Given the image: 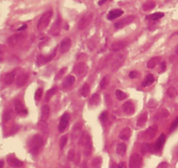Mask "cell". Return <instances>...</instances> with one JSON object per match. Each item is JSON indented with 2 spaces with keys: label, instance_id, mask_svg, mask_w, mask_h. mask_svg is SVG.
Masks as SVG:
<instances>
[{
  "label": "cell",
  "instance_id": "obj_50",
  "mask_svg": "<svg viewBox=\"0 0 178 168\" xmlns=\"http://www.w3.org/2000/svg\"><path fill=\"white\" fill-rule=\"evenodd\" d=\"M157 168H169V164L168 163H166V162H162L161 163Z\"/></svg>",
  "mask_w": 178,
  "mask_h": 168
},
{
  "label": "cell",
  "instance_id": "obj_34",
  "mask_svg": "<svg viewBox=\"0 0 178 168\" xmlns=\"http://www.w3.org/2000/svg\"><path fill=\"white\" fill-rule=\"evenodd\" d=\"M168 115H169L168 112H167L166 110H162V111H161L160 112H158V113L155 116V120H158V121H159V120H161L162 119L167 118Z\"/></svg>",
  "mask_w": 178,
  "mask_h": 168
},
{
  "label": "cell",
  "instance_id": "obj_22",
  "mask_svg": "<svg viewBox=\"0 0 178 168\" xmlns=\"http://www.w3.org/2000/svg\"><path fill=\"white\" fill-rule=\"evenodd\" d=\"M81 131H82V125H81V123H77L73 126V133H72L73 139L78 138V137H80L81 134Z\"/></svg>",
  "mask_w": 178,
  "mask_h": 168
},
{
  "label": "cell",
  "instance_id": "obj_45",
  "mask_svg": "<svg viewBox=\"0 0 178 168\" xmlns=\"http://www.w3.org/2000/svg\"><path fill=\"white\" fill-rule=\"evenodd\" d=\"M177 127H178V118L177 119H176L175 121L172 123V125H171V126H170V129H169V132H170V133L174 132Z\"/></svg>",
  "mask_w": 178,
  "mask_h": 168
},
{
  "label": "cell",
  "instance_id": "obj_1",
  "mask_svg": "<svg viewBox=\"0 0 178 168\" xmlns=\"http://www.w3.org/2000/svg\"><path fill=\"white\" fill-rule=\"evenodd\" d=\"M44 146V140L39 134H35L30 138L28 142V147L30 152L33 155H37L38 153H40Z\"/></svg>",
  "mask_w": 178,
  "mask_h": 168
},
{
  "label": "cell",
  "instance_id": "obj_10",
  "mask_svg": "<svg viewBox=\"0 0 178 168\" xmlns=\"http://www.w3.org/2000/svg\"><path fill=\"white\" fill-rule=\"evenodd\" d=\"M122 111L127 115H132L134 113L135 107L132 101H127L122 105Z\"/></svg>",
  "mask_w": 178,
  "mask_h": 168
},
{
  "label": "cell",
  "instance_id": "obj_26",
  "mask_svg": "<svg viewBox=\"0 0 178 168\" xmlns=\"http://www.w3.org/2000/svg\"><path fill=\"white\" fill-rule=\"evenodd\" d=\"M100 101V97L98 93H94V95H92L88 100V105L91 106H97L99 105Z\"/></svg>",
  "mask_w": 178,
  "mask_h": 168
},
{
  "label": "cell",
  "instance_id": "obj_39",
  "mask_svg": "<svg viewBox=\"0 0 178 168\" xmlns=\"http://www.w3.org/2000/svg\"><path fill=\"white\" fill-rule=\"evenodd\" d=\"M123 61H124V59H123L121 56H119V57L116 59V60L114 61V63H113V70H114V69H118V67H120V66L122 64Z\"/></svg>",
  "mask_w": 178,
  "mask_h": 168
},
{
  "label": "cell",
  "instance_id": "obj_32",
  "mask_svg": "<svg viewBox=\"0 0 178 168\" xmlns=\"http://www.w3.org/2000/svg\"><path fill=\"white\" fill-rule=\"evenodd\" d=\"M155 7V3L154 1H151V0L147 1L145 4L142 5V9H143L144 11H146V12L151 11V10H153Z\"/></svg>",
  "mask_w": 178,
  "mask_h": 168
},
{
  "label": "cell",
  "instance_id": "obj_7",
  "mask_svg": "<svg viewBox=\"0 0 178 168\" xmlns=\"http://www.w3.org/2000/svg\"><path fill=\"white\" fill-rule=\"evenodd\" d=\"M70 120V115L68 113H64L61 118H60V120L59 123V131L60 133H63L65 130V128L67 127L68 125V123Z\"/></svg>",
  "mask_w": 178,
  "mask_h": 168
},
{
  "label": "cell",
  "instance_id": "obj_25",
  "mask_svg": "<svg viewBox=\"0 0 178 168\" xmlns=\"http://www.w3.org/2000/svg\"><path fill=\"white\" fill-rule=\"evenodd\" d=\"M122 14H123V11H121L120 9H115V10L109 12V13L108 15V19L113 20V19H115L117 17H120Z\"/></svg>",
  "mask_w": 178,
  "mask_h": 168
},
{
  "label": "cell",
  "instance_id": "obj_8",
  "mask_svg": "<svg viewBox=\"0 0 178 168\" xmlns=\"http://www.w3.org/2000/svg\"><path fill=\"white\" fill-rule=\"evenodd\" d=\"M134 19V16H128V17H126L125 18H123V19H121V20L116 22V23L114 24V26H115V28H117V29L123 28L124 26L129 25L131 22H133Z\"/></svg>",
  "mask_w": 178,
  "mask_h": 168
},
{
  "label": "cell",
  "instance_id": "obj_43",
  "mask_svg": "<svg viewBox=\"0 0 178 168\" xmlns=\"http://www.w3.org/2000/svg\"><path fill=\"white\" fill-rule=\"evenodd\" d=\"M42 93H43L42 88H39L35 92V99L36 100H40V98L42 97Z\"/></svg>",
  "mask_w": 178,
  "mask_h": 168
},
{
  "label": "cell",
  "instance_id": "obj_41",
  "mask_svg": "<svg viewBox=\"0 0 178 168\" xmlns=\"http://www.w3.org/2000/svg\"><path fill=\"white\" fill-rule=\"evenodd\" d=\"M65 71H66V67H63V68H61V70H60V71H59V72L57 73V75L55 76V79H56V80H58V79L61 78V77L64 75V73L65 72Z\"/></svg>",
  "mask_w": 178,
  "mask_h": 168
},
{
  "label": "cell",
  "instance_id": "obj_40",
  "mask_svg": "<svg viewBox=\"0 0 178 168\" xmlns=\"http://www.w3.org/2000/svg\"><path fill=\"white\" fill-rule=\"evenodd\" d=\"M108 85V77H104L101 79V82H100V88L105 89Z\"/></svg>",
  "mask_w": 178,
  "mask_h": 168
},
{
  "label": "cell",
  "instance_id": "obj_29",
  "mask_svg": "<svg viewBox=\"0 0 178 168\" xmlns=\"http://www.w3.org/2000/svg\"><path fill=\"white\" fill-rule=\"evenodd\" d=\"M147 112H144V113H142V114L139 117V119H137L136 125H137L138 127L143 126V125H145V123L147 122Z\"/></svg>",
  "mask_w": 178,
  "mask_h": 168
},
{
  "label": "cell",
  "instance_id": "obj_37",
  "mask_svg": "<svg viewBox=\"0 0 178 168\" xmlns=\"http://www.w3.org/2000/svg\"><path fill=\"white\" fill-rule=\"evenodd\" d=\"M163 16H164V13H162V12H155L151 15L147 16V18L150 19V20H158V19L162 18Z\"/></svg>",
  "mask_w": 178,
  "mask_h": 168
},
{
  "label": "cell",
  "instance_id": "obj_54",
  "mask_svg": "<svg viewBox=\"0 0 178 168\" xmlns=\"http://www.w3.org/2000/svg\"><path fill=\"white\" fill-rule=\"evenodd\" d=\"M81 168H87V164H86V162H84V163L82 164Z\"/></svg>",
  "mask_w": 178,
  "mask_h": 168
},
{
  "label": "cell",
  "instance_id": "obj_6",
  "mask_svg": "<svg viewBox=\"0 0 178 168\" xmlns=\"http://www.w3.org/2000/svg\"><path fill=\"white\" fill-rule=\"evenodd\" d=\"M56 53H57V49H55L48 56H44L42 54H39L37 57V64H38V65H43V64H46L48 62L52 61L55 58Z\"/></svg>",
  "mask_w": 178,
  "mask_h": 168
},
{
  "label": "cell",
  "instance_id": "obj_31",
  "mask_svg": "<svg viewBox=\"0 0 178 168\" xmlns=\"http://www.w3.org/2000/svg\"><path fill=\"white\" fill-rule=\"evenodd\" d=\"M58 92V87L57 86H54L51 89H49L47 92H46V101H49L56 93Z\"/></svg>",
  "mask_w": 178,
  "mask_h": 168
},
{
  "label": "cell",
  "instance_id": "obj_38",
  "mask_svg": "<svg viewBox=\"0 0 178 168\" xmlns=\"http://www.w3.org/2000/svg\"><path fill=\"white\" fill-rule=\"evenodd\" d=\"M101 163H102L101 158L100 157H96L92 161V167H93V168H100Z\"/></svg>",
  "mask_w": 178,
  "mask_h": 168
},
{
  "label": "cell",
  "instance_id": "obj_21",
  "mask_svg": "<svg viewBox=\"0 0 178 168\" xmlns=\"http://www.w3.org/2000/svg\"><path fill=\"white\" fill-rule=\"evenodd\" d=\"M15 80V72H11L6 73L4 77V83L7 85H12Z\"/></svg>",
  "mask_w": 178,
  "mask_h": 168
},
{
  "label": "cell",
  "instance_id": "obj_12",
  "mask_svg": "<svg viewBox=\"0 0 178 168\" xmlns=\"http://www.w3.org/2000/svg\"><path fill=\"white\" fill-rule=\"evenodd\" d=\"M28 78H29V75L28 73H25V72H23V73H20L18 76L17 77L16 79V85L17 87H22L24 86L26 82L28 81Z\"/></svg>",
  "mask_w": 178,
  "mask_h": 168
},
{
  "label": "cell",
  "instance_id": "obj_2",
  "mask_svg": "<svg viewBox=\"0 0 178 168\" xmlns=\"http://www.w3.org/2000/svg\"><path fill=\"white\" fill-rule=\"evenodd\" d=\"M80 144L84 147V154L86 157H88L91 155L93 146H92V140L91 137L87 134H83L80 138Z\"/></svg>",
  "mask_w": 178,
  "mask_h": 168
},
{
  "label": "cell",
  "instance_id": "obj_35",
  "mask_svg": "<svg viewBox=\"0 0 178 168\" xmlns=\"http://www.w3.org/2000/svg\"><path fill=\"white\" fill-rule=\"evenodd\" d=\"M39 126L40 130L42 131V133H43L45 135H47V133H48V125H47V122L39 121Z\"/></svg>",
  "mask_w": 178,
  "mask_h": 168
},
{
  "label": "cell",
  "instance_id": "obj_17",
  "mask_svg": "<svg viewBox=\"0 0 178 168\" xmlns=\"http://www.w3.org/2000/svg\"><path fill=\"white\" fill-rule=\"evenodd\" d=\"M14 107H15V112L19 115H25L27 113V109L25 108V105L19 100H17L15 102Z\"/></svg>",
  "mask_w": 178,
  "mask_h": 168
},
{
  "label": "cell",
  "instance_id": "obj_52",
  "mask_svg": "<svg viewBox=\"0 0 178 168\" xmlns=\"http://www.w3.org/2000/svg\"><path fill=\"white\" fill-rule=\"evenodd\" d=\"M26 28H27V25H22L21 27H19V28L17 29V31H25V30Z\"/></svg>",
  "mask_w": 178,
  "mask_h": 168
},
{
  "label": "cell",
  "instance_id": "obj_18",
  "mask_svg": "<svg viewBox=\"0 0 178 168\" xmlns=\"http://www.w3.org/2000/svg\"><path fill=\"white\" fill-rule=\"evenodd\" d=\"M73 71V72H74L76 75L81 76V75L85 72V71H86V64H85L83 62H80V63H78V64H76L74 65Z\"/></svg>",
  "mask_w": 178,
  "mask_h": 168
},
{
  "label": "cell",
  "instance_id": "obj_57",
  "mask_svg": "<svg viewBox=\"0 0 178 168\" xmlns=\"http://www.w3.org/2000/svg\"><path fill=\"white\" fill-rule=\"evenodd\" d=\"M176 53L178 55V45L177 46V47H176Z\"/></svg>",
  "mask_w": 178,
  "mask_h": 168
},
{
  "label": "cell",
  "instance_id": "obj_11",
  "mask_svg": "<svg viewBox=\"0 0 178 168\" xmlns=\"http://www.w3.org/2000/svg\"><path fill=\"white\" fill-rule=\"evenodd\" d=\"M157 129H158V126L156 125H154L150 127H148L146 132L144 133V137L146 139H152L154 138V137L155 136L156 133H157Z\"/></svg>",
  "mask_w": 178,
  "mask_h": 168
},
{
  "label": "cell",
  "instance_id": "obj_9",
  "mask_svg": "<svg viewBox=\"0 0 178 168\" xmlns=\"http://www.w3.org/2000/svg\"><path fill=\"white\" fill-rule=\"evenodd\" d=\"M71 46H72V40L70 38H65L60 45V51L61 53H65L67 52L70 49H71Z\"/></svg>",
  "mask_w": 178,
  "mask_h": 168
},
{
  "label": "cell",
  "instance_id": "obj_42",
  "mask_svg": "<svg viewBox=\"0 0 178 168\" xmlns=\"http://www.w3.org/2000/svg\"><path fill=\"white\" fill-rule=\"evenodd\" d=\"M67 143V136H63V137L60 138V149H64V147L65 146Z\"/></svg>",
  "mask_w": 178,
  "mask_h": 168
},
{
  "label": "cell",
  "instance_id": "obj_44",
  "mask_svg": "<svg viewBox=\"0 0 178 168\" xmlns=\"http://www.w3.org/2000/svg\"><path fill=\"white\" fill-rule=\"evenodd\" d=\"M67 159H68V160H70V161L74 160V159H75V153H74V151H73V149L70 150V151L67 153Z\"/></svg>",
  "mask_w": 178,
  "mask_h": 168
},
{
  "label": "cell",
  "instance_id": "obj_33",
  "mask_svg": "<svg viewBox=\"0 0 178 168\" xmlns=\"http://www.w3.org/2000/svg\"><path fill=\"white\" fill-rule=\"evenodd\" d=\"M115 97H116V98L118 100L121 101V100H124L125 98H127L128 95H127V93H125V92L121 91V90H116L115 91Z\"/></svg>",
  "mask_w": 178,
  "mask_h": 168
},
{
  "label": "cell",
  "instance_id": "obj_15",
  "mask_svg": "<svg viewBox=\"0 0 178 168\" xmlns=\"http://www.w3.org/2000/svg\"><path fill=\"white\" fill-rule=\"evenodd\" d=\"M75 83V77L74 76H67L62 82V87L64 90L70 89Z\"/></svg>",
  "mask_w": 178,
  "mask_h": 168
},
{
  "label": "cell",
  "instance_id": "obj_27",
  "mask_svg": "<svg viewBox=\"0 0 178 168\" xmlns=\"http://www.w3.org/2000/svg\"><path fill=\"white\" fill-rule=\"evenodd\" d=\"M161 60V58L160 57H153L152 59H150L148 61H147V67L148 69H154L157 64L159 61Z\"/></svg>",
  "mask_w": 178,
  "mask_h": 168
},
{
  "label": "cell",
  "instance_id": "obj_56",
  "mask_svg": "<svg viewBox=\"0 0 178 168\" xmlns=\"http://www.w3.org/2000/svg\"><path fill=\"white\" fill-rule=\"evenodd\" d=\"M4 160H0V168H4Z\"/></svg>",
  "mask_w": 178,
  "mask_h": 168
},
{
  "label": "cell",
  "instance_id": "obj_48",
  "mask_svg": "<svg viewBox=\"0 0 178 168\" xmlns=\"http://www.w3.org/2000/svg\"><path fill=\"white\" fill-rule=\"evenodd\" d=\"M168 94L172 98V97H175L176 96V91H175V88H169V91H168Z\"/></svg>",
  "mask_w": 178,
  "mask_h": 168
},
{
  "label": "cell",
  "instance_id": "obj_20",
  "mask_svg": "<svg viewBox=\"0 0 178 168\" xmlns=\"http://www.w3.org/2000/svg\"><path fill=\"white\" fill-rule=\"evenodd\" d=\"M130 136H131V130L129 127H125L124 129H122L119 134V138L123 140V141H127L129 139Z\"/></svg>",
  "mask_w": 178,
  "mask_h": 168
},
{
  "label": "cell",
  "instance_id": "obj_53",
  "mask_svg": "<svg viewBox=\"0 0 178 168\" xmlns=\"http://www.w3.org/2000/svg\"><path fill=\"white\" fill-rule=\"evenodd\" d=\"M117 168H126V164L124 162H121L118 166H117Z\"/></svg>",
  "mask_w": 178,
  "mask_h": 168
},
{
  "label": "cell",
  "instance_id": "obj_51",
  "mask_svg": "<svg viewBox=\"0 0 178 168\" xmlns=\"http://www.w3.org/2000/svg\"><path fill=\"white\" fill-rule=\"evenodd\" d=\"M165 70H166V63H165V62H162L160 72H165Z\"/></svg>",
  "mask_w": 178,
  "mask_h": 168
},
{
  "label": "cell",
  "instance_id": "obj_5",
  "mask_svg": "<svg viewBox=\"0 0 178 168\" xmlns=\"http://www.w3.org/2000/svg\"><path fill=\"white\" fill-rule=\"evenodd\" d=\"M142 165V158L138 153H134L129 159V168H140Z\"/></svg>",
  "mask_w": 178,
  "mask_h": 168
},
{
  "label": "cell",
  "instance_id": "obj_3",
  "mask_svg": "<svg viewBox=\"0 0 178 168\" xmlns=\"http://www.w3.org/2000/svg\"><path fill=\"white\" fill-rule=\"evenodd\" d=\"M52 11H47L41 16V17L39 20L38 25H37L39 31H43L48 26L49 23L52 19Z\"/></svg>",
  "mask_w": 178,
  "mask_h": 168
},
{
  "label": "cell",
  "instance_id": "obj_19",
  "mask_svg": "<svg viewBox=\"0 0 178 168\" xmlns=\"http://www.w3.org/2000/svg\"><path fill=\"white\" fill-rule=\"evenodd\" d=\"M50 115V107L47 105L43 106L41 108V117H40V121L47 122V119Z\"/></svg>",
  "mask_w": 178,
  "mask_h": 168
},
{
  "label": "cell",
  "instance_id": "obj_16",
  "mask_svg": "<svg viewBox=\"0 0 178 168\" xmlns=\"http://www.w3.org/2000/svg\"><path fill=\"white\" fill-rule=\"evenodd\" d=\"M7 162L12 167L18 168L23 167V162L21 160H19L18 159H17L14 156H9L7 158Z\"/></svg>",
  "mask_w": 178,
  "mask_h": 168
},
{
  "label": "cell",
  "instance_id": "obj_13",
  "mask_svg": "<svg viewBox=\"0 0 178 168\" xmlns=\"http://www.w3.org/2000/svg\"><path fill=\"white\" fill-rule=\"evenodd\" d=\"M60 29H61V18L60 17H58L57 20L52 25V28L50 30V32H51V34H52L54 36H57V35H59Z\"/></svg>",
  "mask_w": 178,
  "mask_h": 168
},
{
  "label": "cell",
  "instance_id": "obj_47",
  "mask_svg": "<svg viewBox=\"0 0 178 168\" xmlns=\"http://www.w3.org/2000/svg\"><path fill=\"white\" fill-rule=\"evenodd\" d=\"M4 49L3 46H0V62L4 60Z\"/></svg>",
  "mask_w": 178,
  "mask_h": 168
},
{
  "label": "cell",
  "instance_id": "obj_49",
  "mask_svg": "<svg viewBox=\"0 0 178 168\" xmlns=\"http://www.w3.org/2000/svg\"><path fill=\"white\" fill-rule=\"evenodd\" d=\"M138 76V72L136 71H132L129 72V77L130 78H135Z\"/></svg>",
  "mask_w": 178,
  "mask_h": 168
},
{
  "label": "cell",
  "instance_id": "obj_4",
  "mask_svg": "<svg viewBox=\"0 0 178 168\" xmlns=\"http://www.w3.org/2000/svg\"><path fill=\"white\" fill-rule=\"evenodd\" d=\"M25 38V35L23 33H17V34H14L12 36H11L8 40L7 43L11 47H16V46H19Z\"/></svg>",
  "mask_w": 178,
  "mask_h": 168
},
{
  "label": "cell",
  "instance_id": "obj_23",
  "mask_svg": "<svg viewBox=\"0 0 178 168\" xmlns=\"http://www.w3.org/2000/svg\"><path fill=\"white\" fill-rule=\"evenodd\" d=\"M90 21H91V19H90V17L88 16L82 17L81 20L79 21V23H78V28H79V30H84L85 28H86L87 25L90 24Z\"/></svg>",
  "mask_w": 178,
  "mask_h": 168
},
{
  "label": "cell",
  "instance_id": "obj_55",
  "mask_svg": "<svg viewBox=\"0 0 178 168\" xmlns=\"http://www.w3.org/2000/svg\"><path fill=\"white\" fill-rule=\"evenodd\" d=\"M106 1H107V0H100V1L99 2V5H102L103 4L106 3Z\"/></svg>",
  "mask_w": 178,
  "mask_h": 168
},
{
  "label": "cell",
  "instance_id": "obj_30",
  "mask_svg": "<svg viewBox=\"0 0 178 168\" xmlns=\"http://www.w3.org/2000/svg\"><path fill=\"white\" fill-rule=\"evenodd\" d=\"M154 82H155V77H154V75L153 74H148L147 76L146 77L145 80L143 81V83L142 84V85L143 87H147V86L151 85Z\"/></svg>",
  "mask_w": 178,
  "mask_h": 168
},
{
  "label": "cell",
  "instance_id": "obj_24",
  "mask_svg": "<svg viewBox=\"0 0 178 168\" xmlns=\"http://www.w3.org/2000/svg\"><path fill=\"white\" fill-rule=\"evenodd\" d=\"M165 140H166V135L162 133V134L160 135V137L158 138V139H157V141H156V143L155 145V149L157 150V151L162 150V148L164 146Z\"/></svg>",
  "mask_w": 178,
  "mask_h": 168
},
{
  "label": "cell",
  "instance_id": "obj_14",
  "mask_svg": "<svg viewBox=\"0 0 178 168\" xmlns=\"http://www.w3.org/2000/svg\"><path fill=\"white\" fill-rule=\"evenodd\" d=\"M128 45V43L124 40H119V41H115L111 45L110 50L112 51H119L122 49H124Z\"/></svg>",
  "mask_w": 178,
  "mask_h": 168
},
{
  "label": "cell",
  "instance_id": "obj_28",
  "mask_svg": "<svg viewBox=\"0 0 178 168\" xmlns=\"http://www.w3.org/2000/svg\"><path fill=\"white\" fill-rule=\"evenodd\" d=\"M127 151V146L124 143H120L116 146V153L120 156H124Z\"/></svg>",
  "mask_w": 178,
  "mask_h": 168
},
{
  "label": "cell",
  "instance_id": "obj_46",
  "mask_svg": "<svg viewBox=\"0 0 178 168\" xmlns=\"http://www.w3.org/2000/svg\"><path fill=\"white\" fill-rule=\"evenodd\" d=\"M108 112H103L100 114V119L102 122H105V121L108 119Z\"/></svg>",
  "mask_w": 178,
  "mask_h": 168
},
{
  "label": "cell",
  "instance_id": "obj_36",
  "mask_svg": "<svg viewBox=\"0 0 178 168\" xmlns=\"http://www.w3.org/2000/svg\"><path fill=\"white\" fill-rule=\"evenodd\" d=\"M90 92V86L88 84H85L81 89V94L83 97H87Z\"/></svg>",
  "mask_w": 178,
  "mask_h": 168
}]
</instances>
